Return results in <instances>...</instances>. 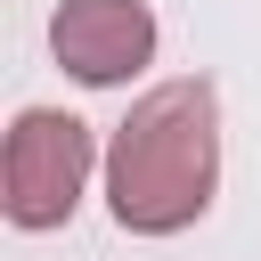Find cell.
I'll return each mask as SVG.
<instances>
[{"label":"cell","instance_id":"obj_2","mask_svg":"<svg viewBox=\"0 0 261 261\" xmlns=\"http://www.w3.org/2000/svg\"><path fill=\"white\" fill-rule=\"evenodd\" d=\"M90 171H98V139L82 114L65 106H24L8 122V147H0V212L16 228H65L90 196Z\"/></svg>","mask_w":261,"mask_h":261},{"label":"cell","instance_id":"obj_1","mask_svg":"<svg viewBox=\"0 0 261 261\" xmlns=\"http://www.w3.org/2000/svg\"><path fill=\"white\" fill-rule=\"evenodd\" d=\"M220 188V98L204 73L155 82L106 139V212L130 237H179Z\"/></svg>","mask_w":261,"mask_h":261},{"label":"cell","instance_id":"obj_3","mask_svg":"<svg viewBox=\"0 0 261 261\" xmlns=\"http://www.w3.org/2000/svg\"><path fill=\"white\" fill-rule=\"evenodd\" d=\"M49 49L82 90H122L155 65V8L147 0H57Z\"/></svg>","mask_w":261,"mask_h":261}]
</instances>
